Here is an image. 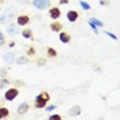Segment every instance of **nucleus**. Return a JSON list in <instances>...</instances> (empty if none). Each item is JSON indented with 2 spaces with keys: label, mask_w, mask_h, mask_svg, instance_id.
Masks as SVG:
<instances>
[{
  "label": "nucleus",
  "mask_w": 120,
  "mask_h": 120,
  "mask_svg": "<svg viewBox=\"0 0 120 120\" xmlns=\"http://www.w3.org/2000/svg\"><path fill=\"white\" fill-rule=\"evenodd\" d=\"M36 49H34V46H29L27 48V51H26V56H34L36 55Z\"/></svg>",
  "instance_id": "19"
},
{
  "label": "nucleus",
  "mask_w": 120,
  "mask_h": 120,
  "mask_svg": "<svg viewBox=\"0 0 120 120\" xmlns=\"http://www.w3.org/2000/svg\"><path fill=\"white\" fill-rule=\"evenodd\" d=\"M49 120H61V116L60 115H51Z\"/></svg>",
  "instance_id": "23"
},
{
  "label": "nucleus",
  "mask_w": 120,
  "mask_h": 120,
  "mask_svg": "<svg viewBox=\"0 0 120 120\" xmlns=\"http://www.w3.org/2000/svg\"><path fill=\"white\" fill-rule=\"evenodd\" d=\"M89 22H91L94 26H96V27H104V23L101 22L100 19H97V18H90Z\"/></svg>",
  "instance_id": "16"
},
{
  "label": "nucleus",
  "mask_w": 120,
  "mask_h": 120,
  "mask_svg": "<svg viewBox=\"0 0 120 120\" xmlns=\"http://www.w3.org/2000/svg\"><path fill=\"white\" fill-rule=\"evenodd\" d=\"M16 63L18 64H26V63H29V57L27 56H21V57L16 59Z\"/></svg>",
  "instance_id": "18"
},
{
  "label": "nucleus",
  "mask_w": 120,
  "mask_h": 120,
  "mask_svg": "<svg viewBox=\"0 0 120 120\" xmlns=\"http://www.w3.org/2000/svg\"><path fill=\"white\" fill-rule=\"evenodd\" d=\"M49 16H51L52 21L59 19L60 16H61V11H60V8L59 7H51L49 8Z\"/></svg>",
  "instance_id": "5"
},
{
  "label": "nucleus",
  "mask_w": 120,
  "mask_h": 120,
  "mask_svg": "<svg viewBox=\"0 0 120 120\" xmlns=\"http://www.w3.org/2000/svg\"><path fill=\"white\" fill-rule=\"evenodd\" d=\"M7 33L11 36V37H12V36H15V34L18 33V27H16V26H14V25H10V26L7 27Z\"/></svg>",
  "instance_id": "15"
},
{
  "label": "nucleus",
  "mask_w": 120,
  "mask_h": 120,
  "mask_svg": "<svg viewBox=\"0 0 120 120\" xmlns=\"http://www.w3.org/2000/svg\"><path fill=\"white\" fill-rule=\"evenodd\" d=\"M8 46H10V48H14L15 46V41H10V42H8Z\"/></svg>",
  "instance_id": "28"
},
{
  "label": "nucleus",
  "mask_w": 120,
  "mask_h": 120,
  "mask_svg": "<svg viewBox=\"0 0 120 120\" xmlns=\"http://www.w3.org/2000/svg\"><path fill=\"white\" fill-rule=\"evenodd\" d=\"M11 85V81L8 79L7 76H0V90L1 89H6L7 86Z\"/></svg>",
  "instance_id": "11"
},
{
  "label": "nucleus",
  "mask_w": 120,
  "mask_h": 120,
  "mask_svg": "<svg viewBox=\"0 0 120 120\" xmlns=\"http://www.w3.org/2000/svg\"><path fill=\"white\" fill-rule=\"evenodd\" d=\"M49 100H51V96H49V93L48 91H41V93H38L36 98H34V106L37 108V109H42L45 108L48 102H49Z\"/></svg>",
  "instance_id": "1"
},
{
  "label": "nucleus",
  "mask_w": 120,
  "mask_h": 120,
  "mask_svg": "<svg viewBox=\"0 0 120 120\" xmlns=\"http://www.w3.org/2000/svg\"><path fill=\"white\" fill-rule=\"evenodd\" d=\"M14 53L12 52H6L4 55H3V61L4 63H7V64H11V63H14Z\"/></svg>",
  "instance_id": "10"
},
{
  "label": "nucleus",
  "mask_w": 120,
  "mask_h": 120,
  "mask_svg": "<svg viewBox=\"0 0 120 120\" xmlns=\"http://www.w3.org/2000/svg\"><path fill=\"white\" fill-rule=\"evenodd\" d=\"M21 34H22L23 38H27V40H29V38H33V31H31V29H29V27L23 29Z\"/></svg>",
  "instance_id": "14"
},
{
  "label": "nucleus",
  "mask_w": 120,
  "mask_h": 120,
  "mask_svg": "<svg viewBox=\"0 0 120 120\" xmlns=\"http://www.w3.org/2000/svg\"><path fill=\"white\" fill-rule=\"evenodd\" d=\"M46 56H48V57H56V56H57L56 49H53V48H51V46H49V48L46 49Z\"/></svg>",
  "instance_id": "17"
},
{
  "label": "nucleus",
  "mask_w": 120,
  "mask_h": 120,
  "mask_svg": "<svg viewBox=\"0 0 120 120\" xmlns=\"http://www.w3.org/2000/svg\"><path fill=\"white\" fill-rule=\"evenodd\" d=\"M81 3V6H82L83 10H86V11H89L90 8H91V6H90L89 3H86V1H79Z\"/></svg>",
  "instance_id": "20"
},
{
  "label": "nucleus",
  "mask_w": 120,
  "mask_h": 120,
  "mask_svg": "<svg viewBox=\"0 0 120 120\" xmlns=\"http://www.w3.org/2000/svg\"><path fill=\"white\" fill-rule=\"evenodd\" d=\"M60 4H68V0H59Z\"/></svg>",
  "instance_id": "29"
},
{
  "label": "nucleus",
  "mask_w": 120,
  "mask_h": 120,
  "mask_svg": "<svg viewBox=\"0 0 120 120\" xmlns=\"http://www.w3.org/2000/svg\"><path fill=\"white\" fill-rule=\"evenodd\" d=\"M70 116H78V115H81V106L79 105H74V106H71V109H70Z\"/></svg>",
  "instance_id": "13"
},
{
  "label": "nucleus",
  "mask_w": 120,
  "mask_h": 120,
  "mask_svg": "<svg viewBox=\"0 0 120 120\" xmlns=\"http://www.w3.org/2000/svg\"><path fill=\"white\" fill-rule=\"evenodd\" d=\"M78 18H79V12H78V11H75V10L67 11V21L68 22L74 23L75 21H78Z\"/></svg>",
  "instance_id": "6"
},
{
  "label": "nucleus",
  "mask_w": 120,
  "mask_h": 120,
  "mask_svg": "<svg viewBox=\"0 0 120 120\" xmlns=\"http://www.w3.org/2000/svg\"><path fill=\"white\" fill-rule=\"evenodd\" d=\"M19 96V87L12 86V87H8L4 93V100L6 101H14L15 98Z\"/></svg>",
  "instance_id": "2"
},
{
  "label": "nucleus",
  "mask_w": 120,
  "mask_h": 120,
  "mask_svg": "<svg viewBox=\"0 0 120 120\" xmlns=\"http://www.w3.org/2000/svg\"><path fill=\"white\" fill-rule=\"evenodd\" d=\"M105 34H106V36H108V37L113 38V40H117V37H116V36H115V34H112V33H111V31H105Z\"/></svg>",
  "instance_id": "25"
},
{
  "label": "nucleus",
  "mask_w": 120,
  "mask_h": 120,
  "mask_svg": "<svg viewBox=\"0 0 120 120\" xmlns=\"http://www.w3.org/2000/svg\"><path fill=\"white\" fill-rule=\"evenodd\" d=\"M3 45H6V36L0 31V46H3Z\"/></svg>",
  "instance_id": "21"
},
{
  "label": "nucleus",
  "mask_w": 120,
  "mask_h": 120,
  "mask_svg": "<svg viewBox=\"0 0 120 120\" xmlns=\"http://www.w3.org/2000/svg\"><path fill=\"white\" fill-rule=\"evenodd\" d=\"M1 3H4V0H0V4H1Z\"/></svg>",
  "instance_id": "30"
},
{
  "label": "nucleus",
  "mask_w": 120,
  "mask_h": 120,
  "mask_svg": "<svg viewBox=\"0 0 120 120\" xmlns=\"http://www.w3.org/2000/svg\"><path fill=\"white\" fill-rule=\"evenodd\" d=\"M31 4L34 6V8L44 11V10L51 7V0H31Z\"/></svg>",
  "instance_id": "3"
},
{
  "label": "nucleus",
  "mask_w": 120,
  "mask_h": 120,
  "mask_svg": "<svg viewBox=\"0 0 120 120\" xmlns=\"http://www.w3.org/2000/svg\"><path fill=\"white\" fill-rule=\"evenodd\" d=\"M10 116V109L6 106H0V120L1 119H7Z\"/></svg>",
  "instance_id": "12"
},
{
  "label": "nucleus",
  "mask_w": 120,
  "mask_h": 120,
  "mask_svg": "<svg viewBox=\"0 0 120 120\" xmlns=\"http://www.w3.org/2000/svg\"><path fill=\"white\" fill-rule=\"evenodd\" d=\"M59 40L60 42H63V44H68V42H71V34L70 33H67V31H59Z\"/></svg>",
  "instance_id": "7"
},
{
  "label": "nucleus",
  "mask_w": 120,
  "mask_h": 120,
  "mask_svg": "<svg viewBox=\"0 0 120 120\" xmlns=\"http://www.w3.org/2000/svg\"><path fill=\"white\" fill-rule=\"evenodd\" d=\"M37 64H38V66H44V64H45V59H38L37 60Z\"/></svg>",
  "instance_id": "27"
},
{
  "label": "nucleus",
  "mask_w": 120,
  "mask_h": 120,
  "mask_svg": "<svg viewBox=\"0 0 120 120\" xmlns=\"http://www.w3.org/2000/svg\"><path fill=\"white\" fill-rule=\"evenodd\" d=\"M100 6H109L111 4V0H98Z\"/></svg>",
  "instance_id": "22"
},
{
  "label": "nucleus",
  "mask_w": 120,
  "mask_h": 120,
  "mask_svg": "<svg viewBox=\"0 0 120 120\" xmlns=\"http://www.w3.org/2000/svg\"><path fill=\"white\" fill-rule=\"evenodd\" d=\"M30 105L27 104V102H22V104L18 105V108H16V113L21 116V115H25V113H27V111H29Z\"/></svg>",
  "instance_id": "8"
},
{
  "label": "nucleus",
  "mask_w": 120,
  "mask_h": 120,
  "mask_svg": "<svg viewBox=\"0 0 120 120\" xmlns=\"http://www.w3.org/2000/svg\"><path fill=\"white\" fill-rule=\"evenodd\" d=\"M55 108H56V105H49V106H45V111L46 112H52Z\"/></svg>",
  "instance_id": "24"
},
{
  "label": "nucleus",
  "mask_w": 120,
  "mask_h": 120,
  "mask_svg": "<svg viewBox=\"0 0 120 120\" xmlns=\"http://www.w3.org/2000/svg\"><path fill=\"white\" fill-rule=\"evenodd\" d=\"M30 22V16L29 15H19L18 18H16V25L18 26H27Z\"/></svg>",
  "instance_id": "4"
},
{
  "label": "nucleus",
  "mask_w": 120,
  "mask_h": 120,
  "mask_svg": "<svg viewBox=\"0 0 120 120\" xmlns=\"http://www.w3.org/2000/svg\"><path fill=\"white\" fill-rule=\"evenodd\" d=\"M51 30L55 31V33H59L63 30V23L59 22V19H55L52 23H51Z\"/></svg>",
  "instance_id": "9"
},
{
  "label": "nucleus",
  "mask_w": 120,
  "mask_h": 120,
  "mask_svg": "<svg viewBox=\"0 0 120 120\" xmlns=\"http://www.w3.org/2000/svg\"><path fill=\"white\" fill-rule=\"evenodd\" d=\"M89 26H90V27H91V29H93V31H94V33L97 34V33H98L97 27H96V26H94V25H93V23H91V22H89Z\"/></svg>",
  "instance_id": "26"
}]
</instances>
